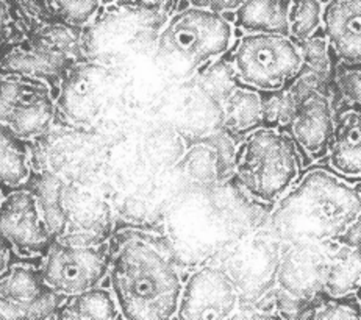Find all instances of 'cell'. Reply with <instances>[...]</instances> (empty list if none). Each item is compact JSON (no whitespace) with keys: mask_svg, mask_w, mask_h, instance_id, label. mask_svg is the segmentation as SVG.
Segmentation results:
<instances>
[{"mask_svg":"<svg viewBox=\"0 0 361 320\" xmlns=\"http://www.w3.org/2000/svg\"><path fill=\"white\" fill-rule=\"evenodd\" d=\"M108 280L124 319L177 317L185 278L168 236L140 228L118 231L110 239Z\"/></svg>","mask_w":361,"mask_h":320,"instance_id":"6da1fadb","label":"cell"},{"mask_svg":"<svg viewBox=\"0 0 361 320\" xmlns=\"http://www.w3.org/2000/svg\"><path fill=\"white\" fill-rule=\"evenodd\" d=\"M360 219L361 183H352L350 178L322 167L303 172L266 216L281 242L338 241L348 236Z\"/></svg>","mask_w":361,"mask_h":320,"instance_id":"7a4b0ae2","label":"cell"},{"mask_svg":"<svg viewBox=\"0 0 361 320\" xmlns=\"http://www.w3.org/2000/svg\"><path fill=\"white\" fill-rule=\"evenodd\" d=\"M232 19L188 4L161 24L155 42V58L177 78H194L219 60L236 39Z\"/></svg>","mask_w":361,"mask_h":320,"instance_id":"3957f363","label":"cell"},{"mask_svg":"<svg viewBox=\"0 0 361 320\" xmlns=\"http://www.w3.org/2000/svg\"><path fill=\"white\" fill-rule=\"evenodd\" d=\"M305 166L288 130L262 125L238 141L233 178L250 200L272 207L298 183Z\"/></svg>","mask_w":361,"mask_h":320,"instance_id":"277c9868","label":"cell"},{"mask_svg":"<svg viewBox=\"0 0 361 320\" xmlns=\"http://www.w3.org/2000/svg\"><path fill=\"white\" fill-rule=\"evenodd\" d=\"M236 83L262 92L285 88L303 64L300 42L283 33H243L227 55Z\"/></svg>","mask_w":361,"mask_h":320,"instance_id":"5b68a950","label":"cell"},{"mask_svg":"<svg viewBox=\"0 0 361 320\" xmlns=\"http://www.w3.org/2000/svg\"><path fill=\"white\" fill-rule=\"evenodd\" d=\"M108 267L110 242L60 236L41 257L39 272L49 289L68 298L102 285Z\"/></svg>","mask_w":361,"mask_h":320,"instance_id":"8992f818","label":"cell"},{"mask_svg":"<svg viewBox=\"0 0 361 320\" xmlns=\"http://www.w3.org/2000/svg\"><path fill=\"white\" fill-rule=\"evenodd\" d=\"M281 245V239L264 219L245 230L227 247L218 263L233 276L240 290L241 307L257 303L276 289Z\"/></svg>","mask_w":361,"mask_h":320,"instance_id":"52a82bcc","label":"cell"},{"mask_svg":"<svg viewBox=\"0 0 361 320\" xmlns=\"http://www.w3.org/2000/svg\"><path fill=\"white\" fill-rule=\"evenodd\" d=\"M56 91L46 80L0 75V128L30 142L46 136L55 119Z\"/></svg>","mask_w":361,"mask_h":320,"instance_id":"ba28073f","label":"cell"},{"mask_svg":"<svg viewBox=\"0 0 361 320\" xmlns=\"http://www.w3.org/2000/svg\"><path fill=\"white\" fill-rule=\"evenodd\" d=\"M241 307L233 276L219 263L202 264L186 276L180 295L178 319H232Z\"/></svg>","mask_w":361,"mask_h":320,"instance_id":"9c48e42d","label":"cell"},{"mask_svg":"<svg viewBox=\"0 0 361 320\" xmlns=\"http://www.w3.org/2000/svg\"><path fill=\"white\" fill-rule=\"evenodd\" d=\"M327 249L329 242L312 241H293L281 245L276 289L300 312L324 294Z\"/></svg>","mask_w":361,"mask_h":320,"instance_id":"30bf717a","label":"cell"},{"mask_svg":"<svg viewBox=\"0 0 361 320\" xmlns=\"http://www.w3.org/2000/svg\"><path fill=\"white\" fill-rule=\"evenodd\" d=\"M63 300L42 281L39 267L11 264L0 273V319H59Z\"/></svg>","mask_w":361,"mask_h":320,"instance_id":"8fae6325","label":"cell"},{"mask_svg":"<svg viewBox=\"0 0 361 320\" xmlns=\"http://www.w3.org/2000/svg\"><path fill=\"white\" fill-rule=\"evenodd\" d=\"M0 236L14 254L24 258H41L54 241L32 189H13L0 207Z\"/></svg>","mask_w":361,"mask_h":320,"instance_id":"7c38bea8","label":"cell"},{"mask_svg":"<svg viewBox=\"0 0 361 320\" xmlns=\"http://www.w3.org/2000/svg\"><path fill=\"white\" fill-rule=\"evenodd\" d=\"M336 125V110L331 92L316 91L303 99L288 125L307 166L326 159Z\"/></svg>","mask_w":361,"mask_h":320,"instance_id":"4fadbf2b","label":"cell"},{"mask_svg":"<svg viewBox=\"0 0 361 320\" xmlns=\"http://www.w3.org/2000/svg\"><path fill=\"white\" fill-rule=\"evenodd\" d=\"M322 32L336 61L361 64V0H330L324 5Z\"/></svg>","mask_w":361,"mask_h":320,"instance_id":"5bb4252c","label":"cell"},{"mask_svg":"<svg viewBox=\"0 0 361 320\" xmlns=\"http://www.w3.org/2000/svg\"><path fill=\"white\" fill-rule=\"evenodd\" d=\"M326 159L329 169L339 176L361 180V108H338L334 140Z\"/></svg>","mask_w":361,"mask_h":320,"instance_id":"9a60e30c","label":"cell"},{"mask_svg":"<svg viewBox=\"0 0 361 320\" xmlns=\"http://www.w3.org/2000/svg\"><path fill=\"white\" fill-rule=\"evenodd\" d=\"M361 288V244L344 241L329 242L324 294L343 297L357 294Z\"/></svg>","mask_w":361,"mask_h":320,"instance_id":"2e32d148","label":"cell"},{"mask_svg":"<svg viewBox=\"0 0 361 320\" xmlns=\"http://www.w3.org/2000/svg\"><path fill=\"white\" fill-rule=\"evenodd\" d=\"M221 122L235 137L263 125V92L236 83L221 100Z\"/></svg>","mask_w":361,"mask_h":320,"instance_id":"e0dca14e","label":"cell"},{"mask_svg":"<svg viewBox=\"0 0 361 320\" xmlns=\"http://www.w3.org/2000/svg\"><path fill=\"white\" fill-rule=\"evenodd\" d=\"M290 0H245L235 11L232 23L243 33L290 35Z\"/></svg>","mask_w":361,"mask_h":320,"instance_id":"ac0fdd59","label":"cell"},{"mask_svg":"<svg viewBox=\"0 0 361 320\" xmlns=\"http://www.w3.org/2000/svg\"><path fill=\"white\" fill-rule=\"evenodd\" d=\"M122 317L116 297L111 288H92L64 298L59 319H74V320H106Z\"/></svg>","mask_w":361,"mask_h":320,"instance_id":"d6986e66","label":"cell"},{"mask_svg":"<svg viewBox=\"0 0 361 320\" xmlns=\"http://www.w3.org/2000/svg\"><path fill=\"white\" fill-rule=\"evenodd\" d=\"M25 144L0 128V187L4 191L25 187L33 176L30 152Z\"/></svg>","mask_w":361,"mask_h":320,"instance_id":"ffe728a7","label":"cell"},{"mask_svg":"<svg viewBox=\"0 0 361 320\" xmlns=\"http://www.w3.org/2000/svg\"><path fill=\"white\" fill-rule=\"evenodd\" d=\"M46 13L55 20L72 27H90L100 10L102 0H41Z\"/></svg>","mask_w":361,"mask_h":320,"instance_id":"44dd1931","label":"cell"},{"mask_svg":"<svg viewBox=\"0 0 361 320\" xmlns=\"http://www.w3.org/2000/svg\"><path fill=\"white\" fill-rule=\"evenodd\" d=\"M300 319L361 320V303L357 294L343 297L322 294L302 309Z\"/></svg>","mask_w":361,"mask_h":320,"instance_id":"7402d4cb","label":"cell"},{"mask_svg":"<svg viewBox=\"0 0 361 320\" xmlns=\"http://www.w3.org/2000/svg\"><path fill=\"white\" fill-rule=\"evenodd\" d=\"M331 96H334L335 110L341 106L361 108V64L335 63Z\"/></svg>","mask_w":361,"mask_h":320,"instance_id":"603a6c76","label":"cell"},{"mask_svg":"<svg viewBox=\"0 0 361 320\" xmlns=\"http://www.w3.org/2000/svg\"><path fill=\"white\" fill-rule=\"evenodd\" d=\"M324 5L321 0H290V36L295 41H303L322 28Z\"/></svg>","mask_w":361,"mask_h":320,"instance_id":"cb8c5ba5","label":"cell"},{"mask_svg":"<svg viewBox=\"0 0 361 320\" xmlns=\"http://www.w3.org/2000/svg\"><path fill=\"white\" fill-rule=\"evenodd\" d=\"M303 64L302 68L313 70L314 74L326 80L331 85V77H334L335 69V56L331 54V49L326 39L322 28L319 32L310 36V38L300 41Z\"/></svg>","mask_w":361,"mask_h":320,"instance_id":"d4e9b609","label":"cell"},{"mask_svg":"<svg viewBox=\"0 0 361 320\" xmlns=\"http://www.w3.org/2000/svg\"><path fill=\"white\" fill-rule=\"evenodd\" d=\"M298 106L299 100L288 86L277 91L263 92V125L286 130Z\"/></svg>","mask_w":361,"mask_h":320,"instance_id":"484cf974","label":"cell"},{"mask_svg":"<svg viewBox=\"0 0 361 320\" xmlns=\"http://www.w3.org/2000/svg\"><path fill=\"white\" fill-rule=\"evenodd\" d=\"M192 6L199 8H208L216 13H221L224 16L232 19L235 11L245 2V0H186Z\"/></svg>","mask_w":361,"mask_h":320,"instance_id":"4316f807","label":"cell"},{"mask_svg":"<svg viewBox=\"0 0 361 320\" xmlns=\"http://www.w3.org/2000/svg\"><path fill=\"white\" fill-rule=\"evenodd\" d=\"M13 250L8 242L0 236V273H4L6 269L13 264Z\"/></svg>","mask_w":361,"mask_h":320,"instance_id":"83f0119b","label":"cell"},{"mask_svg":"<svg viewBox=\"0 0 361 320\" xmlns=\"http://www.w3.org/2000/svg\"><path fill=\"white\" fill-rule=\"evenodd\" d=\"M104 6L114 4H140L147 6H157V8H166L171 4V0H102Z\"/></svg>","mask_w":361,"mask_h":320,"instance_id":"f1b7e54d","label":"cell"},{"mask_svg":"<svg viewBox=\"0 0 361 320\" xmlns=\"http://www.w3.org/2000/svg\"><path fill=\"white\" fill-rule=\"evenodd\" d=\"M4 197H5V195H4V189H2V187H0V207H2V202H4Z\"/></svg>","mask_w":361,"mask_h":320,"instance_id":"f546056e","label":"cell"},{"mask_svg":"<svg viewBox=\"0 0 361 320\" xmlns=\"http://www.w3.org/2000/svg\"><path fill=\"white\" fill-rule=\"evenodd\" d=\"M357 297H358V300H360V303H361V288L357 290Z\"/></svg>","mask_w":361,"mask_h":320,"instance_id":"4dcf8cb0","label":"cell"},{"mask_svg":"<svg viewBox=\"0 0 361 320\" xmlns=\"http://www.w3.org/2000/svg\"><path fill=\"white\" fill-rule=\"evenodd\" d=\"M327 2H330V0H321V4H322V5H326Z\"/></svg>","mask_w":361,"mask_h":320,"instance_id":"1f68e13d","label":"cell"}]
</instances>
